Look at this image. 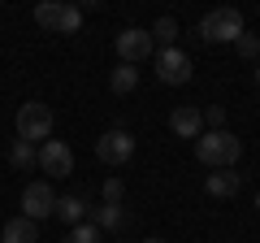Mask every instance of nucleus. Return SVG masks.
I'll return each mask as SVG.
<instances>
[{"label": "nucleus", "instance_id": "f257e3e1", "mask_svg": "<svg viewBox=\"0 0 260 243\" xmlns=\"http://www.w3.org/2000/svg\"><path fill=\"white\" fill-rule=\"evenodd\" d=\"M195 157L208 169H234L243 157V139L234 131H204L195 139Z\"/></svg>", "mask_w": 260, "mask_h": 243}, {"label": "nucleus", "instance_id": "f03ea898", "mask_svg": "<svg viewBox=\"0 0 260 243\" xmlns=\"http://www.w3.org/2000/svg\"><path fill=\"white\" fill-rule=\"evenodd\" d=\"M200 35H204L208 44H234V39L243 35V13L230 9V5L208 9L204 18H200Z\"/></svg>", "mask_w": 260, "mask_h": 243}, {"label": "nucleus", "instance_id": "7ed1b4c3", "mask_svg": "<svg viewBox=\"0 0 260 243\" xmlns=\"http://www.w3.org/2000/svg\"><path fill=\"white\" fill-rule=\"evenodd\" d=\"M35 22L44 31H52V35H74L83 26V9L65 5V0H44V5H35Z\"/></svg>", "mask_w": 260, "mask_h": 243}, {"label": "nucleus", "instance_id": "20e7f679", "mask_svg": "<svg viewBox=\"0 0 260 243\" xmlns=\"http://www.w3.org/2000/svg\"><path fill=\"white\" fill-rule=\"evenodd\" d=\"M18 139H26V143H48L52 139V109L44 100H26L18 109Z\"/></svg>", "mask_w": 260, "mask_h": 243}, {"label": "nucleus", "instance_id": "39448f33", "mask_svg": "<svg viewBox=\"0 0 260 243\" xmlns=\"http://www.w3.org/2000/svg\"><path fill=\"white\" fill-rule=\"evenodd\" d=\"M117 56H121V66H139V61L156 56V39H152V31H143V26L117 31Z\"/></svg>", "mask_w": 260, "mask_h": 243}, {"label": "nucleus", "instance_id": "423d86ee", "mask_svg": "<svg viewBox=\"0 0 260 243\" xmlns=\"http://www.w3.org/2000/svg\"><path fill=\"white\" fill-rule=\"evenodd\" d=\"M56 191H52V183L48 178H39V183H26L22 187V217H30V222H44V217H52L56 213Z\"/></svg>", "mask_w": 260, "mask_h": 243}, {"label": "nucleus", "instance_id": "0eeeda50", "mask_svg": "<svg viewBox=\"0 0 260 243\" xmlns=\"http://www.w3.org/2000/svg\"><path fill=\"white\" fill-rule=\"evenodd\" d=\"M135 157V135L121 131V126H113V131H104L100 139H95V161H104V165H126V161Z\"/></svg>", "mask_w": 260, "mask_h": 243}, {"label": "nucleus", "instance_id": "6e6552de", "mask_svg": "<svg viewBox=\"0 0 260 243\" xmlns=\"http://www.w3.org/2000/svg\"><path fill=\"white\" fill-rule=\"evenodd\" d=\"M156 78L165 87L191 83V56H186L182 48H160V52H156Z\"/></svg>", "mask_w": 260, "mask_h": 243}, {"label": "nucleus", "instance_id": "1a4fd4ad", "mask_svg": "<svg viewBox=\"0 0 260 243\" xmlns=\"http://www.w3.org/2000/svg\"><path fill=\"white\" fill-rule=\"evenodd\" d=\"M39 169H44L48 178H65V174H74V152H70V143H61V139L39 143Z\"/></svg>", "mask_w": 260, "mask_h": 243}, {"label": "nucleus", "instance_id": "9d476101", "mask_svg": "<svg viewBox=\"0 0 260 243\" xmlns=\"http://www.w3.org/2000/svg\"><path fill=\"white\" fill-rule=\"evenodd\" d=\"M169 131H174L178 139H200V135H204V109H200V104L174 109L169 113Z\"/></svg>", "mask_w": 260, "mask_h": 243}, {"label": "nucleus", "instance_id": "9b49d317", "mask_svg": "<svg viewBox=\"0 0 260 243\" xmlns=\"http://www.w3.org/2000/svg\"><path fill=\"white\" fill-rule=\"evenodd\" d=\"M239 187H243V174H234V169H213V174L204 178V191H208L213 200L239 196Z\"/></svg>", "mask_w": 260, "mask_h": 243}, {"label": "nucleus", "instance_id": "f8f14e48", "mask_svg": "<svg viewBox=\"0 0 260 243\" xmlns=\"http://www.w3.org/2000/svg\"><path fill=\"white\" fill-rule=\"evenodd\" d=\"M91 222H95V230L117 234V230H126V226H130V208H126V204H100Z\"/></svg>", "mask_w": 260, "mask_h": 243}, {"label": "nucleus", "instance_id": "ddd939ff", "mask_svg": "<svg viewBox=\"0 0 260 243\" xmlns=\"http://www.w3.org/2000/svg\"><path fill=\"white\" fill-rule=\"evenodd\" d=\"M0 243H39V226L30 217H9L0 230Z\"/></svg>", "mask_w": 260, "mask_h": 243}, {"label": "nucleus", "instance_id": "4468645a", "mask_svg": "<svg viewBox=\"0 0 260 243\" xmlns=\"http://www.w3.org/2000/svg\"><path fill=\"white\" fill-rule=\"evenodd\" d=\"M87 213H91V208H87L83 196H61V200H56V217H61V222H70V226H83Z\"/></svg>", "mask_w": 260, "mask_h": 243}, {"label": "nucleus", "instance_id": "2eb2a0df", "mask_svg": "<svg viewBox=\"0 0 260 243\" xmlns=\"http://www.w3.org/2000/svg\"><path fill=\"white\" fill-rule=\"evenodd\" d=\"M109 87H113V96H130L135 87H139V70H135V66H121V61H117V70L109 74Z\"/></svg>", "mask_w": 260, "mask_h": 243}, {"label": "nucleus", "instance_id": "dca6fc26", "mask_svg": "<svg viewBox=\"0 0 260 243\" xmlns=\"http://www.w3.org/2000/svg\"><path fill=\"white\" fill-rule=\"evenodd\" d=\"M9 165H13V169H30V165H39V152H35V143H26V139H13V143H9Z\"/></svg>", "mask_w": 260, "mask_h": 243}, {"label": "nucleus", "instance_id": "f3484780", "mask_svg": "<svg viewBox=\"0 0 260 243\" xmlns=\"http://www.w3.org/2000/svg\"><path fill=\"white\" fill-rule=\"evenodd\" d=\"M152 39H156L160 48H174V39H178V22L169 18V13H160L156 26H152Z\"/></svg>", "mask_w": 260, "mask_h": 243}, {"label": "nucleus", "instance_id": "a211bd4d", "mask_svg": "<svg viewBox=\"0 0 260 243\" xmlns=\"http://www.w3.org/2000/svg\"><path fill=\"white\" fill-rule=\"evenodd\" d=\"M61 243H100V230H95V222H83V226H70V234H65Z\"/></svg>", "mask_w": 260, "mask_h": 243}, {"label": "nucleus", "instance_id": "6ab92c4d", "mask_svg": "<svg viewBox=\"0 0 260 243\" xmlns=\"http://www.w3.org/2000/svg\"><path fill=\"white\" fill-rule=\"evenodd\" d=\"M234 48H239V56H247V61H260V35H247V31H243V35L234 39Z\"/></svg>", "mask_w": 260, "mask_h": 243}, {"label": "nucleus", "instance_id": "aec40b11", "mask_svg": "<svg viewBox=\"0 0 260 243\" xmlns=\"http://www.w3.org/2000/svg\"><path fill=\"white\" fill-rule=\"evenodd\" d=\"M204 131H225V109L221 104H208L204 109Z\"/></svg>", "mask_w": 260, "mask_h": 243}, {"label": "nucleus", "instance_id": "412c9836", "mask_svg": "<svg viewBox=\"0 0 260 243\" xmlns=\"http://www.w3.org/2000/svg\"><path fill=\"white\" fill-rule=\"evenodd\" d=\"M121 200H126V183L121 178H109L104 183V204H121Z\"/></svg>", "mask_w": 260, "mask_h": 243}, {"label": "nucleus", "instance_id": "4be33fe9", "mask_svg": "<svg viewBox=\"0 0 260 243\" xmlns=\"http://www.w3.org/2000/svg\"><path fill=\"white\" fill-rule=\"evenodd\" d=\"M256 87H260V61H256Z\"/></svg>", "mask_w": 260, "mask_h": 243}, {"label": "nucleus", "instance_id": "5701e85b", "mask_svg": "<svg viewBox=\"0 0 260 243\" xmlns=\"http://www.w3.org/2000/svg\"><path fill=\"white\" fill-rule=\"evenodd\" d=\"M143 243H165V239H143Z\"/></svg>", "mask_w": 260, "mask_h": 243}, {"label": "nucleus", "instance_id": "b1692460", "mask_svg": "<svg viewBox=\"0 0 260 243\" xmlns=\"http://www.w3.org/2000/svg\"><path fill=\"white\" fill-rule=\"evenodd\" d=\"M256 208H260V191H256Z\"/></svg>", "mask_w": 260, "mask_h": 243}]
</instances>
